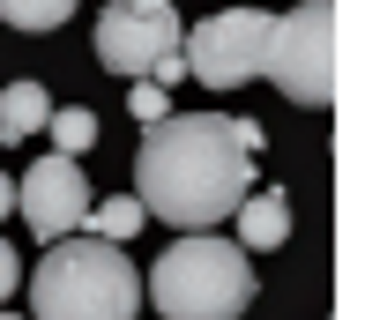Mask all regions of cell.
<instances>
[{
    "instance_id": "cell-1",
    "label": "cell",
    "mask_w": 365,
    "mask_h": 320,
    "mask_svg": "<svg viewBox=\"0 0 365 320\" xmlns=\"http://www.w3.org/2000/svg\"><path fill=\"white\" fill-rule=\"evenodd\" d=\"M254 120L231 112H164L157 127H142L135 149V194L149 216L172 231H209L224 216H239V201L254 194V157H261Z\"/></svg>"
},
{
    "instance_id": "cell-2",
    "label": "cell",
    "mask_w": 365,
    "mask_h": 320,
    "mask_svg": "<svg viewBox=\"0 0 365 320\" xmlns=\"http://www.w3.org/2000/svg\"><path fill=\"white\" fill-rule=\"evenodd\" d=\"M149 306V276H135L120 239L68 231L30 268V313L38 320H135Z\"/></svg>"
},
{
    "instance_id": "cell-3",
    "label": "cell",
    "mask_w": 365,
    "mask_h": 320,
    "mask_svg": "<svg viewBox=\"0 0 365 320\" xmlns=\"http://www.w3.org/2000/svg\"><path fill=\"white\" fill-rule=\"evenodd\" d=\"M254 246L217 231H179V246L149 268V306L164 320H231L254 306Z\"/></svg>"
},
{
    "instance_id": "cell-4",
    "label": "cell",
    "mask_w": 365,
    "mask_h": 320,
    "mask_svg": "<svg viewBox=\"0 0 365 320\" xmlns=\"http://www.w3.org/2000/svg\"><path fill=\"white\" fill-rule=\"evenodd\" d=\"M261 75L306 112L336 105V8L328 0H298L291 15H276V38L261 53Z\"/></svg>"
},
{
    "instance_id": "cell-5",
    "label": "cell",
    "mask_w": 365,
    "mask_h": 320,
    "mask_svg": "<svg viewBox=\"0 0 365 320\" xmlns=\"http://www.w3.org/2000/svg\"><path fill=\"white\" fill-rule=\"evenodd\" d=\"M179 53H187V23H179L172 0H105V15H97V60L112 75L142 82Z\"/></svg>"
},
{
    "instance_id": "cell-6",
    "label": "cell",
    "mask_w": 365,
    "mask_h": 320,
    "mask_svg": "<svg viewBox=\"0 0 365 320\" xmlns=\"http://www.w3.org/2000/svg\"><path fill=\"white\" fill-rule=\"evenodd\" d=\"M269 38H276L269 8H217V15H202V23L187 30V67L209 90H246V82L261 75Z\"/></svg>"
},
{
    "instance_id": "cell-7",
    "label": "cell",
    "mask_w": 365,
    "mask_h": 320,
    "mask_svg": "<svg viewBox=\"0 0 365 320\" xmlns=\"http://www.w3.org/2000/svg\"><path fill=\"white\" fill-rule=\"evenodd\" d=\"M23 224L38 231L45 246L53 239H68V231L90 224V209H97V194H90V179H82V157H68V149H53V157H38L23 172Z\"/></svg>"
},
{
    "instance_id": "cell-8",
    "label": "cell",
    "mask_w": 365,
    "mask_h": 320,
    "mask_svg": "<svg viewBox=\"0 0 365 320\" xmlns=\"http://www.w3.org/2000/svg\"><path fill=\"white\" fill-rule=\"evenodd\" d=\"M53 127V97H45V82L15 75L8 90H0V142H30V134Z\"/></svg>"
},
{
    "instance_id": "cell-9",
    "label": "cell",
    "mask_w": 365,
    "mask_h": 320,
    "mask_svg": "<svg viewBox=\"0 0 365 320\" xmlns=\"http://www.w3.org/2000/svg\"><path fill=\"white\" fill-rule=\"evenodd\" d=\"M239 239L254 246V254L284 246V239H291V194H284V187H261V194H246V201H239Z\"/></svg>"
},
{
    "instance_id": "cell-10",
    "label": "cell",
    "mask_w": 365,
    "mask_h": 320,
    "mask_svg": "<svg viewBox=\"0 0 365 320\" xmlns=\"http://www.w3.org/2000/svg\"><path fill=\"white\" fill-rule=\"evenodd\" d=\"M142 216H149V201H142V194H120V201H97L82 231H97V239H120V246H127V239L142 231Z\"/></svg>"
},
{
    "instance_id": "cell-11",
    "label": "cell",
    "mask_w": 365,
    "mask_h": 320,
    "mask_svg": "<svg viewBox=\"0 0 365 320\" xmlns=\"http://www.w3.org/2000/svg\"><path fill=\"white\" fill-rule=\"evenodd\" d=\"M68 15H75V0H0V23L30 30V38H38V30H60Z\"/></svg>"
},
{
    "instance_id": "cell-12",
    "label": "cell",
    "mask_w": 365,
    "mask_h": 320,
    "mask_svg": "<svg viewBox=\"0 0 365 320\" xmlns=\"http://www.w3.org/2000/svg\"><path fill=\"white\" fill-rule=\"evenodd\" d=\"M45 134H53V149L82 157V149L97 142V112H90V105H68V112H53V127H45Z\"/></svg>"
},
{
    "instance_id": "cell-13",
    "label": "cell",
    "mask_w": 365,
    "mask_h": 320,
    "mask_svg": "<svg viewBox=\"0 0 365 320\" xmlns=\"http://www.w3.org/2000/svg\"><path fill=\"white\" fill-rule=\"evenodd\" d=\"M127 90H135V120H142V127H157L164 112H172V82L142 75V82H127Z\"/></svg>"
},
{
    "instance_id": "cell-14",
    "label": "cell",
    "mask_w": 365,
    "mask_h": 320,
    "mask_svg": "<svg viewBox=\"0 0 365 320\" xmlns=\"http://www.w3.org/2000/svg\"><path fill=\"white\" fill-rule=\"evenodd\" d=\"M15 276H23V261H15V246L0 239V306H8V298H15Z\"/></svg>"
},
{
    "instance_id": "cell-15",
    "label": "cell",
    "mask_w": 365,
    "mask_h": 320,
    "mask_svg": "<svg viewBox=\"0 0 365 320\" xmlns=\"http://www.w3.org/2000/svg\"><path fill=\"white\" fill-rule=\"evenodd\" d=\"M15 201H23V194H15V179H8V172H0V216H8V209H15Z\"/></svg>"
}]
</instances>
